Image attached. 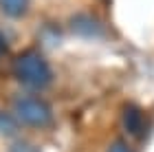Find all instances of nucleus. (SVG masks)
Returning <instances> with one entry per match:
<instances>
[{"instance_id": "nucleus-1", "label": "nucleus", "mask_w": 154, "mask_h": 152, "mask_svg": "<svg viewBox=\"0 0 154 152\" xmlns=\"http://www.w3.org/2000/svg\"><path fill=\"white\" fill-rule=\"evenodd\" d=\"M13 73H16V77L22 82L24 86L35 88V91L48 86L51 84V77H53L48 62L33 49L22 51L13 60Z\"/></svg>"}, {"instance_id": "nucleus-7", "label": "nucleus", "mask_w": 154, "mask_h": 152, "mask_svg": "<svg viewBox=\"0 0 154 152\" xmlns=\"http://www.w3.org/2000/svg\"><path fill=\"white\" fill-rule=\"evenodd\" d=\"M106 152H134L130 148V143L128 141H123V139H115V141H110V146Z\"/></svg>"}, {"instance_id": "nucleus-2", "label": "nucleus", "mask_w": 154, "mask_h": 152, "mask_svg": "<svg viewBox=\"0 0 154 152\" xmlns=\"http://www.w3.org/2000/svg\"><path fill=\"white\" fill-rule=\"evenodd\" d=\"M13 110H16L18 119L29 128L42 130V128H48L53 123L51 106H48L46 101H42L40 97H33V95H24V97L16 99Z\"/></svg>"}, {"instance_id": "nucleus-8", "label": "nucleus", "mask_w": 154, "mask_h": 152, "mask_svg": "<svg viewBox=\"0 0 154 152\" xmlns=\"http://www.w3.org/2000/svg\"><path fill=\"white\" fill-rule=\"evenodd\" d=\"M7 51V40H5V36L0 33V53H5Z\"/></svg>"}, {"instance_id": "nucleus-5", "label": "nucleus", "mask_w": 154, "mask_h": 152, "mask_svg": "<svg viewBox=\"0 0 154 152\" xmlns=\"http://www.w3.org/2000/svg\"><path fill=\"white\" fill-rule=\"evenodd\" d=\"M73 29L79 33V36H95L97 29H99V24H97L90 16H77L73 20Z\"/></svg>"}, {"instance_id": "nucleus-4", "label": "nucleus", "mask_w": 154, "mask_h": 152, "mask_svg": "<svg viewBox=\"0 0 154 152\" xmlns=\"http://www.w3.org/2000/svg\"><path fill=\"white\" fill-rule=\"evenodd\" d=\"M31 0H0V11L11 20H22L29 13Z\"/></svg>"}, {"instance_id": "nucleus-6", "label": "nucleus", "mask_w": 154, "mask_h": 152, "mask_svg": "<svg viewBox=\"0 0 154 152\" xmlns=\"http://www.w3.org/2000/svg\"><path fill=\"white\" fill-rule=\"evenodd\" d=\"M9 152H40V150L33 146V143L24 141V139H20V141H13V143H11Z\"/></svg>"}, {"instance_id": "nucleus-3", "label": "nucleus", "mask_w": 154, "mask_h": 152, "mask_svg": "<svg viewBox=\"0 0 154 152\" xmlns=\"http://www.w3.org/2000/svg\"><path fill=\"white\" fill-rule=\"evenodd\" d=\"M121 121H123V128L128 130L132 137H143L150 128V121H148V115L143 113L141 106L137 104H125L123 110H121Z\"/></svg>"}]
</instances>
